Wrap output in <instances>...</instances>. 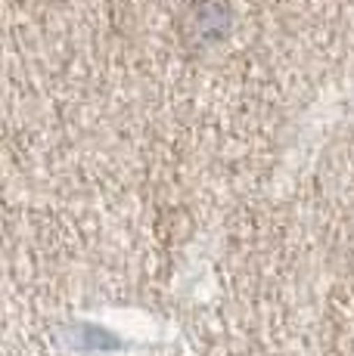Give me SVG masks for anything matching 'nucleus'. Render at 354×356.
I'll return each mask as SVG.
<instances>
[]
</instances>
